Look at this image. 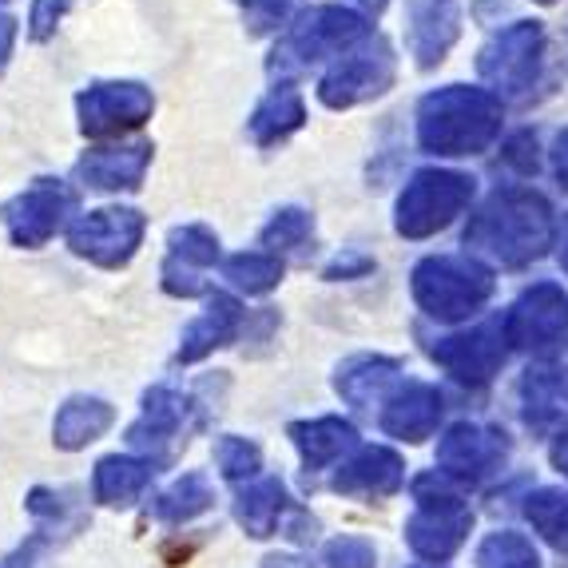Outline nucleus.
Returning <instances> with one entry per match:
<instances>
[{
	"label": "nucleus",
	"mask_w": 568,
	"mask_h": 568,
	"mask_svg": "<svg viewBox=\"0 0 568 568\" xmlns=\"http://www.w3.org/2000/svg\"><path fill=\"white\" fill-rule=\"evenodd\" d=\"M223 275L231 278V286L246 294H266L283 283V263L266 251H243V255H231L223 263Z\"/></svg>",
	"instance_id": "nucleus-31"
},
{
	"label": "nucleus",
	"mask_w": 568,
	"mask_h": 568,
	"mask_svg": "<svg viewBox=\"0 0 568 568\" xmlns=\"http://www.w3.org/2000/svg\"><path fill=\"white\" fill-rule=\"evenodd\" d=\"M143 235H148V219L135 207H100L88 211L72 223L68 231V246L77 251L80 258L95 266H128L140 251Z\"/></svg>",
	"instance_id": "nucleus-10"
},
{
	"label": "nucleus",
	"mask_w": 568,
	"mask_h": 568,
	"mask_svg": "<svg viewBox=\"0 0 568 568\" xmlns=\"http://www.w3.org/2000/svg\"><path fill=\"white\" fill-rule=\"evenodd\" d=\"M525 521L545 545L568 557V489H537L525 497Z\"/></svg>",
	"instance_id": "nucleus-30"
},
{
	"label": "nucleus",
	"mask_w": 568,
	"mask_h": 568,
	"mask_svg": "<svg viewBox=\"0 0 568 568\" xmlns=\"http://www.w3.org/2000/svg\"><path fill=\"white\" fill-rule=\"evenodd\" d=\"M72 9V0H32V12H29V32L32 40H48L57 32L60 17Z\"/></svg>",
	"instance_id": "nucleus-37"
},
{
	"label": "nucleus",
	"mask_w": 568,
	"mask_h": 568,
	"mask_svg": "<svg viewBox=\"0 0 568 568\" xmlns=\"http://www.w3.org/2000/svg\"><path fill=\"white\" fill-rule=\"evenodd\" d=\"M409 52L417 68H437L446 52L457 44L462 32V12L454 0H409Z\"/></svg>",
	"instance_id": "nucleus-20"
},
{
	"label": "nucleus",
	"mask_w": 568,
	"mask_h": 568,
	"mask_svg": "<svg viewBox=\"0 0 568 568\" xmlns=\"http://www.w3.org/2000/svg\"><path fill=\"white\" fill-rule=\"evenodd\" d=\"M552 175H557V183L568 191V128L557 135V143H552Z\"/></svg>",
	"instance_id": "nucleus-41"
},
{
	"label": "nucleus",
	"mask_w": 568,
	"mask_h": 568,
	"mask_svg": "<svg viewBox=\"0 0 568 568\" xmlns=\"http://www.w3.org/2000/svg\"><path fill=\"white\" fill-rule=\"evenodd\" d=\"M414 568H442V565H414Z\"/></svg>",
	"instance_id": "nucleus-46"
},
{
	"label": "nucleus",
	"mask_w": 568,
	"mask_h": 568,
	"mask_svg": "<svg viewBox=\"0 0 568 568\" xmlns=\"http://www.w3.org/2000/svg\"><path fill=\"white\" fill-rule=\"evenodd\" d=\"M501 135V100L485 88L449 84L417 104V143L429 155H481Z\"/></svg>",
	"instance_id": "nucleus-2"
},
{
	"label": "nucleus",
	"mask_w": 568,
	"mask_h": 568,
	"mask_svg": "<svg viewBox=\"0 0 568 568\" xmlns=\"http://www.w3.org/2000/svg\"><path fill=\"white\" fill-rule=\"evenodd\" d=\"M306 123V104L303 95L294 92L291 84L275 88L271 95H263V104L251 112V135L258 148H275L286 135H294Z\"/></svg>",
	"instance_id": "nucleus-28"
},
{
	"label": "nucleus",
	"mask_w": 568,
	"mask_h": 568,
	"mask_svg": "<svg viewBox=\"0 0 568 568\" xmlns=\"http://www.w3.org/2000/svg\"><path fill=\"white\" fill-rule=\"evenodd\" d=\"M155 462L135 454H112L95 462L92 474V497L108 509H128L143 497V489L152 485Z\"/></svg>",
	"instance_id": "nucleus-23"
},
{
	"label": "nucleus",
	"mask_w": 568,
	"mask_h": 568,
	"mask_svg": "<svg viewBox=\"0 0 568 568\" xmlns=\"http://www.w3.org/2000/svg\"><path fill=\"white\" fill-rule=\"evenodd\" d=\"M505 163L517 168L521 175H532V171H537V135L521 132L517 140H509V148H505Z\"/></svg>",
	"instance_id": "nucleus-39"
},
{
	"label": "nucleus",
	"mask_w": 568,
	"mask_h": 568,
	"mask_svg": "<svg viewBox=\"0 0 568 568\" xmlns=\"http://www.w3.org/2000/svg\"><path fill=\"white\" fill-rule=\"evenodd\" d=\"M215 465L227 481H251V477H258V469H263V449H258L251 437L227 434L215 442Z\"/></svg>",
	"instance_id": "nucleus-34"
},
{
	"label": "nucleus",
	"mask_w": 568,
	"mask_h": 568,
	"mask_svg": "<svg viewBox=\"0 0 568 568\" xmlns=\"http://www.w3.org/2000/svg\"><path fill=\"white\" fill-rule=\"evenodd\" d=\"M477 568H540V557L532 549V540L521 532L501 529L489 532L477 549Z\"/></svg>",
	"instance_id": "nucleus-32"
},
{
	"label": "nucleus",
	"mask_w": 568,
	"mask_h": 568,
	"mask_svg": "<svg viewBox=\"0 0 568 568\" xmlns=\"http://www.w3.org/2000/svg\"><path fill=\"white\" fill-rule=\"evenodd\" d=\"M152 143H115V148H92L88 155H80L77 180L92 191H135L152 168Z\"/></svg>",
	"instance_id": "nucleus-19"
},
{
	"label": "nucleus",
	"mask_w": 568,
	"mask_h": 568,
	"mask_svg": "<svg viewBox=\"0 0 568 568\" xmlns=\"http://www.w3.org/2000/svg\"><path fill=\"white\" fill-rule=\"evenodd\" d=\"M12 44H17V20H12V17H0V72L9 68Z\"/></svg>",
	"instance_id": "nucleus-42"
},
{
	"label": "nucleus",
	"mask_w": 568,
	"mask_h": 568,
	"mask_svg": "<svg viewBox=\"0 0 568 568\" xmlns=\"http://www.w3.org/2000/svg\"><path fill=\"white\" fill-rule=\"evenodd\" d=\"M513 351H525L529 358H557L568 346V294L557 283H537L513 303L505 314Z\"/></svg>",
	"instance_id": "nucleus-8"
},
{
	"label": "nucleus",
	"mask_w": 568,
	"mask_h": 568,
	"mask_svg": "<svg viewBox=\"0 0 568 568\" xmlns=\"http://www.w3.org/2000/svg\"><path fill=\"white\" fill-rule=\"evenodd\" d=\"M326 568H378V549L366 537H334L323 549Z\"/></svg>",
	"instance_id": "nucleus-36"
},
{
	"label": "nucleus",
	"mask_w": 568,
	"mask_h": 568,
	"mask_svg": "<svg viewBox=\"0 0 568 568\" xmlns=\"http://www.w3.org/2000/svg\"><path fill=\"white\" fill-rule=\"evenodd\" d=\"M243 331V306L239 298L223 291H211L207 294V311L195 318V323L183 331L180 351H175V362L180 366H191V362H203L207 354H215L219 346H227V342L239 338Z\"/></svg>",
	"instance_id": "nucleus-21"
},
{
	"label": "nucleus",
	"mask_w": 568,
	"mask_h": 568,
	"mask_svg": "<svg viewBox=\"0 0 568 568\" xmlns=\"http://www.w3.org/2000/svg\"><path fill=\"white\" fill-rule=\"evenodd\" d=\"M414 303L437 323H465L474 318L493 294V271L465 255H429L409 275Z\"/></svg>",
	"instance_id": "nucleus-3"
},
{
	"label": "nucleus",
	"mask_w": 568,
	"mask_h": 568,
	"mask_svg": "<svg viewBox=\"0 0 568 568\" xmlns=\"http://www.w3.org/2000/svg\"><path fill=\"white\" fill-rule=\"evenodd\" d=\"M283 532L291 540H298V545H311V540L318 537V521H314L306 509H291V521L283 525Z\"/></svg>",
	"instance_id": "nucleus-40"
},
{
	"label": "nucleus",
	"mask_w": 568,
	"mask_h": 568,
	"mask_svg": "<svg viewBox=\"0 0 568 568\" xmlns=\"http://www.w3.org/2000/svg\"><path fill=\"white\" fill-rule=\"evenodd\" d=\"M469 529H474V513L465 501L417 505V513L406 521V545L429 565H446L465 545Z\"/></svg>",
	"instance_id": "nucleus-15"
},
{
	"label": "nucleus",
	"mask_w": 568,
	"mask_h": 568,
	"mask_svg": "<svg viewBox=\"0 0 568 568\" xmlns=\"http://www.w3.org/2000/svg\"><path fill=\"white\" fill-rule=\"evenodd\" d=\"M291 442L303 454L306 474H318L326 465H334L342 454H351L358 446V429L346 417H314V422H291Z\"/></svg>",
	"instance_id": "nucleus-24"
},
{
	"label": "nucleus",
	"mask_w": 568,
	"mask_h": 568,
	"mask_svg": "<svg viewBox=\"0 0 568 568\" xmlns=\"http://www.w3.org/2000/svg\"><path fill=\"white\" fill-rule=\"evenodd\" d=\"M509 351L513 342L505 318H489V323L474 326V331L446 334V338L429 342V358L446 369L454 382H462V386H485V382H493V374H501Z\"/></svg>",
	"instance_id": "nucleus-9"
},
{
	"label": "nucleus",
	"mask_w": 568,
	"mask_h": 568,
	"mask_svg": "<svg viewBox=\"0 0 568 568\" xmlns=\"http://www.w3.org/2000/svg\"><path fill=\"white\" fill-rule=\"evenodd\" d=\"M469 200H474V180L465 171L422 168L402 187L394 227L402 239H429L437 231H446L469 207Z\"/></svg>",
	"instance_id": "nucleus-5"
},
{
	"label": "nucleus",
	"mask_w": 568,
	"mask_h": 568,
	"mask_svg": "<svg viewBox=\"0 0 568 568\" xmlns=\"http://www.w3.org/2000/svg\"><path fill=\"white\" fill-rule=\"evenodd\" d=\"M191 406H195V402H191L187 394H180V389H171V386L148 389V394H143V414L135 417L132 429H128V442H132L135 449H155V454H163V446L175 442L180 429L187 426Z\"/></svg>",
	"instance_id": "nucleus-22"
},
{
	"label": "nucleus",
	"mask_w": 568,
	"mask_h": 568,
	"mask_svg": "<svg viewBox=\"0 0 568 568\" xmlns=\"http://www.w3.org/2000/svg\"><path fill=\"white\" fill-rule=\"evenodd\" d=\"M362 4H366V9H374V12H378L382 4H386V0H362Z\"/></svg>",
	"instance_id": "nucleus-44"
},
{
	"label": "nucleus",
	"mask_w": 568,
	"mask_h": 568,
	"mask_svg": "<svg viewBox=\"0 0 568 568\" xmlns=\"http://www.w3.org/2000/svg\"><path fill=\"white\" fill-rule=\"evenodd\" d=\"M442 414H446V398L442 389L426 386V382H406L382 402V429L398 442H426L434 437V429L442 426Z\"/></svg>",
	"instance_id": "nucleus-16"
},
{
	"label": "nucleus",
	"mask_w": 568,
	"mask_h": 568,
	"mask_svg": "<svg viewBox=\"0 0 568 568\" xmlns=\"http://www.w3.org/2000/svg\"><path fill=\"white\" fill-rule=\"evenodd\" d=\"M537 4H552V0H537Z\"/></svg>",
	"instance_id": "nucleus-47"
},
{
	"label": "nucleus",
	"mask_w": 568,
	"mask_h": 568,
	"mask_svg": "<svg viewBox=\"0 0 568 568\" xmlns=\"http://www.w3.org/2000/svg\"><path fill=\"white\" fill-rule=\"evenodd\" d=\"M369 271H374V258L358 255V251H346V255H338L331 266H326L323 278H331V283H342V278H366Z\"/></svg>",
	"instance_id": "nucleus-38"
},
{
	"label": "nucleus",
	"mask_w": 568,
	"mask_h": 568,
	"mask_svg": "<svg viewBox=\"0 0 568 568\" xmlns=\"http://www.w3.org/2000/svg\"><path fill=\"white\" fill-rule=\"evenodd\" d=\"M239 9H243L246 32L266 37V32H278L283 24H291L298 0H239Z\"/></svg>",
	"instance_id": "nucleus-35"
},
{
	"label": "nucleus",
	"mask_w": 568,
	"mask_h": 568,
	"mask_svg": "<svg viewBox=\"0 0 568 568\" xmlns=\"http://www.w3.org/2000/svg\"><path fill=\"white\" fill-rule=\"evenodd\" d=\"M549 457H552V465H557L560 474L568 477V434H560L557 442H552V454Z\"/></svg>",
	"instance_id": "nucleus-43"
},
{
	"label": "nucleus",
	"mask_w": 568,
	"mask_h": 568,
	"mask_svg": "<svg viewBox=\"0 0 568 568\" xmlns=\"http://www.w3.org/2000/svg\"><path fill=\"white\" fill-rule=\"evenodd\" d=\"M540 57H545V29L537 20H517L501 29L477 57L481 80L505 100L525 95L540 77Z\"/></svg>",
	"instance_id": "nucleus-6"
},
{
	"label": "nucleus",
	"mask_w": 568,
	"mask_h": 568,
	"mask_svg": "<svg viewBox=\"0 0 568 568\" xmlns=\"http://www.w3.org/2000/svg\"><path fill=\"white\" fill-rule=\"evenodd\" d=\"M219 263V235L203 223H187L168 235V258H163V291L175 298L203 294V275Z\"/></svg>",
	"instance_id": "nucleus-14"
},
{
	"label": "nucleus",
	"mask_w": 568,
	"mask_h": 568,
	"mask_svg": "<svg viewBox=\"0 0 568 568\" xmlns=\"http://www.w3.org/2000/svg\"><path fill=\"white\" fill-rule=\"evenodd\" d=\"M402 485H406V462L386 446H362L331 477V489L342 497H394Z\"/></svg>",
	"instance_id": "nucleus-17"
},
{
	"label": "nucleus",
	"mask_w": 568,
	"mask_h": 568,
	"mask_svg": "<svg viewBox=\"0 0 568 568\" xmlns=\"http://www.w3.org/2000/svg\"><path fill=\"white\" fill-rule=\"evenodd\" d=\"M552 239H557V215L549 200L532 187H497L465 227V246L509 271L545 258Z\"/></svg>",
	"instance_id": "nucleus-1"
},
{
	"label": "nucleus",
	"mask_w": 568,
	"mask_h": 568,
	"mask_svg": "<svg viewBox=\"0 0 568 568\" xmlns=\"http://www.w3.org/2000/svg\"><path fill=\"white\" fill-rule=\"evenodd\" d=\"M211 505H215V489H211L207 477L183 474L180 481L168 485V489L155 497L152 513H155V521H163V525H187V521H195V517H203Z\"/></svg>",
	"instance_id": "nucleus-29"
},
{
	"label": "nucleus",
	"mask_w": 568,
	"mask_h": 568,
	"mask_svg": "<svg viewBox=\"0 0 568 568\" xmlns=\"http://www.w3.org/2000/svg\"><path fill=\"white\" fill-rule=\"evenodd\" d=\"M398 77V57H394V48H389L386 37H369L362 40L358 48H351L338 64L318 80V100L334 112L342 108H354V104H366L374 95L389 92Z\"/></svg>",
	"instance_id": "nucleus-7"
},
{
	"label": "nucleus",
	"mask_w": 568,
	"mask_h": 568,
	"mask_svg": "<svg viewBox=\"0 0 568 568\" xmlns=\"http://www.w3.org/2000/svg\"><path fill=\"white\" fill-rule=\"evenodd\" d=\"M369 37H374L369 20L358 9H346V4H314V9L298 12L291 20V29L278 40L275 57H271V72H303V68L318 64L323 57L351 52V48H358Z\"/></svg>",
	"instance_id": "nucleus-4"
},
{
	"label": "nucleus",
	"mask_w": 568,
	"mask_h": 568,
	"mask_svg": "<svg viewBox=\"0 0 568 568\" xmlns=\"http://www.w3.org/2000/svg\"><path fill=\"white\" fill-rule=\"evenodd\" d=\"M314 235V215L303 207H283L271 215V223L263 227L258 243L266 246V255H275V251H294V246H303L306 239Z\"/></svg>",
	"instance_id": "nucleus-33"
},
{
	"label": "nucleus",
	"mask_w": 568,
	"mask_h": 568,
	"mask_svg": "<svg viewBox=\"0 0 568 568\" xmlns=\"http://www.w3.org/2000/svg\"><path fill=\"white\" fill-rule=\"evenodd\" d=\"M72 207H77V195H72L64 183L37 180L29 191L12 195V200L0 207V219H4L12 243L37 251V246H44L48 239L57 235L60 223H64Z\"/></svg>",
	"instance_id": "nucleus-13"
},
{
	"label": "nucleus",
	"mask_w": 568,
	"mask_h": 568,
	"mask_svg": "<svg viewBox=\"0 0 568 568\" xmlns=\"http://www.w3.org/2000/svg\"><path fill=\"white\" fill-rule=\"evenodd\" d=\"M0 4H9V0H0Z\"/></svg>",
	"instance_id": "nucleus-48"
},
{
	"label": "nucleus",
	"mask_w": 568,
	"mask_h": 568,
	"mask_svg": "<svg viewBox=\"0 0 568 568\" xmlns=\"http://www.w3.org/2000/svg\"><path fill=\"white\" fill-rule=\"evenodd\" d=\"M394 386H398V362L382 358V354H358V358H346L334 369V389L354 409H369Z\"/></svg>",
	"instance_id": "nucleus-25"
},
{
	"label": "nucleus",
	"mask_w": 568,
	"mask_h": 568,
	"mask_svg": "<svg viewBox=\"0 0 568 568\" xmlns=\"http://www.w3.org/2000/svg\"><path fill=\"white\" fill-rule=\"evenodd\" d=\"M509 434L497 426L457 422L437 442V474H446L457 485H481L497 477L509 462Z\"/></svg>",
	"instance_id": "nucleus-11"
},
{
	"label": "nucleus",
	"mask_w": 568,
	"mask_h": 568,
	"mask_svg": "<svg viewBox=\"0 0 568 568\" xmlns=\"http://www.w3.org/2000/svg\"><path fill=\"white\" fill-rule=\"evenodd\" d=\"M560 266L568 271V239H565V255H560Z\"/></svg>",
	"instance_id": "nucleus-45"
},
{
	"label": "nucleus",
	"mask_w": 568,
	"mask_h": 568,
	"mask_svg": "<svg viewBox=\"0 0 568 568\" xmlns=\"http://www.w3.org/2000/svg\"><path fill=\"white\" fill-rule=\"evenodd\" d=\"M521 422L532 434H568V374L557 366H529L521 374Z\"/></svg>",
	"instance_id": "nucleus-18"
},
{
	"label": "nucleus",
	"mask_w": 568,
	"mask_h": 568,
	"mask_svg": "<svg viewBox=\"0 0 568 568\" xmlns=\"http://www.w3.org/2000/svg\"><path fill=\"white\" fill-rule=\"evenodd\" d=\"M291 513V501H286V485L283 477H258L246 489H239L235 497V521L246 529V537H271V532L283 525V517Z\"/></svg>",
	"instance_id": "nucleus-27"
},
{
	"label": "nucleus",
	"mask_w": 568,
	"mask_h": 568,
	"mask_svg": "<svg viewBox=\"0 0 568 568\" xmlns=\"http://www.w3.org/2000/svg\"><path fill=\"white\" fill-rule=\"evenodd\" d=\"M152 112L155 95L140 80H95L77 95L80 132L92 135V140L132 132V128L152 120Z\"/></svg>",
	"instance_id": "nucleus-12"
},
{
	"label": "nucleus",
	"mask_w": 568,
	"mask_h": 568,
	"mask_svg": "<svg viewBox=\"0 0 568 568\" xmlns=\"http://www.w3.org/2000/svg\"><path fill=\"white\" fill-rule=\"evenodd\" d=\"M115 422V409L108 406L104 398H88V394H77L60 406L57 422H52V442L57 449H84L92 446L95 437H104Z\"/></svg>",
	"instance_id": "nucleus-26"
}]
</instances>
